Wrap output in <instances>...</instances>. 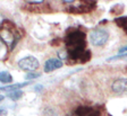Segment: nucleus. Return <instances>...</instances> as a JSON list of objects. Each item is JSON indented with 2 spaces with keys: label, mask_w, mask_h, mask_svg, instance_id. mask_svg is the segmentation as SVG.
<instances>
[{
  "label": "nucleus",
  "mask_w": 127,
  "mask_h": 116,
  "mask_svg": "<svg viewBox=\"0 0 127 116\" xmlns=\"http://www.w3.org/2000/svg\"><path fill=\"white\" fill-rule=\"evenodd\" d=\"M66 52L68 59L75 62L84 63L90 60L91 53L86 50L85 33L79 29H73L65 37Z\"/></svg>",
  "instance_id": "1"
},
{
  "label": "nucleus",
  "mask_w": 127,
  "mask_h": 116,
  "mask_svg": "<svg viewBox=\"0 0 127 116\" xmlns=\"http://www.w3.org/2000/svg\"><path fill=\"white\" fill-rule=\"evenodd\" d=\"M41 77V74L40 73H36V72H30L29 74H26V78L27 80H32V79H36V78H40Z\"/></svg>",
  "instance_id": "13"
},
{
  "label": "nucleus",
  "mask_w": 127,
  "mask_h": 116,
  "mask_svg": "<svg viewBox=\"0 0 127 116\" xmlns=\"http://www.w3.org/2000/svg\"><path fill=\"white\" fill-rule=\"evenodd\" d=\"M100 111L89 106H81L75 111V116H100Z\"/></svg>",
  "instance_id": "5"
},
{
  "label": "nucleus",
  "mask_w": 127,
  "mask_h": 116,
  "mask_svg": "<svg viewBox=\"0 0 127 116\" xmlns=\"http://www.w3.org/2000/svg\"><path fill=\"white\" fill-rule=\"evenodd\" d=\"M115 23L117 24V26L120 27V28H122L123 31H124V32L127 34V16L118 17V18H116Z\"/></svg>",
  "instance_id": "8"
},
{
  "label": "nucleus",
  "mask_w": 127,
  "mask_h": 116,
  "mask_svg": "<svg viewBox=\"0 0 127 116\" xmlns=\"http://www.w3.org/2000/svg\"><path fill=\"white\" fill-rule=\"evenodd\" d=\"M3 98H5V96H3V95H0V101H2Z\"/></svg>",
  "instance_id": "18"
},
{
  "label": "nucleus",
  "mask_w": 127,
  "mask_h": 116,
  "mask_svg": "<svg viewBox=\"0 0 127 116\" xmlns=\"http://www.w3.org/2000/svg\"><path fill=\"white\" fill-rule=\"evenodd\" d=\"M18 37V31L16 28L15 24H13L9 20H3L0 23V40L7 45L9 50H13L15 48Z\"/></svg>",
  "instance_id": "2"
},
{
  "label": "nucleus",
  "mask_w": 127,
  "mask_h": 116,
  "mask_svg": "<svg viewBox=\"0 0 127 116\" xmlns=\"http://www.w3.org/2000/svg\"><path fill=\"white\" fill-rule=\"evenodd\" d=\"M123 10H124V5L118 3V5H115L114 7L110 9V13L112 14V15H120V14L123 13Z\"/></svg>",
  "instance_id": "12"
},
{
  "label": "nucleus",
  "mask_w": 127,
  "mask_h": 116,
  "mask_svg": "<svg viewBox=\"0 0 127 116\" xmlns=\"http://www.w3.org/2000/svg\"><path fill=\"white\" fill-rule=\"evenodd\" d=\"M23 94L24 92L22 90H14V91H10L7 94V97L10 98L11 100H18L23 97Z\"/></svg>",
  "instance_id": "10"
},
{
  "label": "nucleus",
  "mask_w": 127,
  "mask_h": 116,
  "mask_svg": "<svg viewBox=\"0 0 127 116\" xmlns=\"http://www.w3.org/2000/svg\"><path fill=\"white\" fill-rule=\"evenodd\" d=\"M109 40V33L104 28H95L90 33V41L93 46L100 48L106 45Z\"/></svg>",
  "instance_id": "3"
},
{
  "label": "nucleus",
  "mask_w": 127,
  "mask_h": 116,
  "mask_svg": "<svg viewBox=\"0 0 127 116\" xmlns=\"http://www.w3.org/2000/svg\"><path fill=\"white\" fill-rule=\"evenodd\" d=\"M7 53H8V49H7V45L0 40V59L2 60L7 56Z\"/></svg>",
  "instance_id": "11"
},
{
  "label": "nucleus",
  "mask_w": 127,
  "mask_h": 116,
  "mask_svg": "<svg viewBox=\"0 0 127 116\" xmlns=\"http://www.w3.org/2000/svg\"><path fill=\"white\" fill-rule=\"evenodd\" d=\"M63 66V61L60 59H49V60L45 61L44 63V72H52L57 69H60Z\"/></svg>",
  "instance_id": "7"
},
{
  "label": "nucleus",
  "mask_w": 127,
  "mask_h": 116,
  "mask_svg": "<svg viewBox=\"0 0 127 116\" xmlns=\"http://www.w3.org/2000/svg\"><path fill=\"white\" fill-rule=\"evenodd\" d=\"M42 89H43V86H42V84H36V86H34V90H35V92L42 91Z\"/></svg>",
  "instance_id": "15"
},
{
  "label": "nucleus",
  "mask_w": 127,
  "mask_h": 116,
  "mask_svg": "<svg viewBox=\"0 0 127 116\" xmlns=\"http://www.w3.org/2000/svg\"><path fill=\"white\" fill-rule=\"evenodd\" d=\"M111 89L116 94L127 92V79L126 78H119V79L115 80L112 86H111Z\"/></svg>",
  "instance_id": "6"
},
{
  "label": "nucleus",
  "mask_w": 127,
  "mask_h": 116,
  "mask_svg": "<svg viewBox=\"0 0 127 116\" xmlns=\"http://www.w3.org/2000/svg\"><path fill=\"white\" fill-rule=\"evenodd\" d=\"M3 113H5V111H3L2 108H0V116L2 115V114H3Z\"/></svg>",
  "instance_id": "17"
},
{
  "label": "nucleus",
  "mask_w": 127,
  "mask_h": 116,
  "mask_svg": "<svg viewBox=\"0 0 127 116\" xmlns=\"http://www.w3.org/2000/svg\"><path fill=\"white\" fill-rule=\"evenodd\" d=\"M25 1L31 5H39V3H42L44 0H25Z\"/></svg>",
  "instance_id": "14"
},
{
  "label": "nucleus",
  "mask_w": 127,
  "mask_h": 116,
  "mask_svg": "<svg viewBox=\"0 0 127 116\" xmlns=\"http://www.w3.org/2000/svg\"><path fill=\"white\" fill-rule=\"evenodd\" d=\"M13 81V77L9 72L7 71H1L0 72V82H3V83H10Z\"/></svg>",
  "instance_id": "9"
},
{
  "label": "nucleus",
  "mask_w": 127,
  "mask_h": 116,
  "mask_svg": "<svg viewBox=\"0 0 127 116\" xmlns=\"http://www.w3.org/2000/svg\"><path fill=\"white\" fill-rule=\"evenodd\" d=\"M126 52H127V45H126V46H124V48L119 49V53H124V54H125Z\"/></svg>",
  "instance_id": "16"
},
{
  "label": "nucleus",
  "mask_w": 127,
  "mask_h": 116,
  "mask_svg": "<svg viewBox=\"0 0 127 116\" xmlns=\"http://www.w3.org/2000/svg\"><path fill=\"white\" fill-rule=\"evenodd\" d=\"M39 66V61L34 56H25L18 61V66L24 71H34Z\"/></svg>",
  "instance_id": "4"
}]
</instances>
